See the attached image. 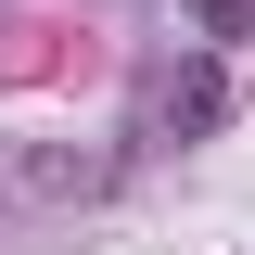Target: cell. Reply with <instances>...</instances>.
Wrapping results in <instances>:
<instances>
[{
    "label": "cell",
    "mask_w": 255,
    "mask_h": 255,
    "mask_svg": "<svg viewBox=\"0 0 255 255\" xmlns=\"http://www.w3.org/2000/svg\"><path fill=\"white\" fill-rule=\"evenodd\" d=\"M217 102H230V90H217V64H191V77L153 102V115H166V128H217Z\"/></svg>",
    "instance_id": "1"
}]
</instances>
